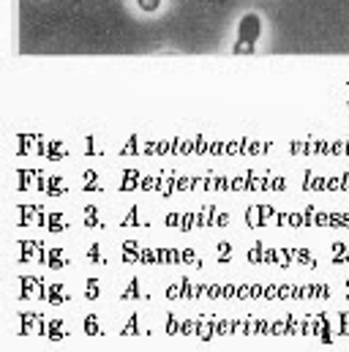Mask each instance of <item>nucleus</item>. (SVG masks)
Listing matches in <instances>:
<instances>
[{"mask_svg": "<svg viewBox=\"0 0 349 352\" xmlns=\"http://www.w3.org/2000/svg\"><path fill=\"white\" fill-rule=\"evenodd\" d=\"M262 36V19L257 14H246L243 19H240V25H238V44H235V52L240 55V52H246V55H251L254 52V44L260 41Z\"/></svg>", "mask_w": 349, "mask_h": 352, "instance_id": "f257e3e1", "label": "nucleus"}, {"mask_svg": "<svg viewBox=\"0 0 349 352\" xmlns=\"http://www.w3.org/2000/svg\"><path fill=\"white\" fill-rule=\"evenodd\" d=\"M137 3H139V8H142V11H148V14H150V11H156V8L161 6V0H137Z\"/></svg>", "mask_w": 349, "mask_h": 352, "instance_id": "f03ea898", "label": "nucleus"}]
</instances>
